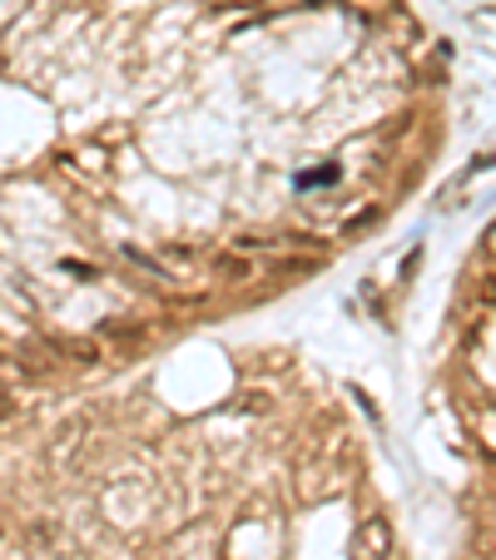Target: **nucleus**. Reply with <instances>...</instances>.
<instances>
[{
  "instance_id": "nucleus-5",
  "label": "nucleus",
  "mask_w": 496,
  "mask_h": 560,
  "mask_svg": "<svg viewBox=\"0 0 496 560\" xmlns=\"http://www.w3.org/2000/svg\"><path fill=\"white\" fill-rule=\"evenodd\" d=\"M5 417H11V402H5V397H0V422H5Z\"/></svg>"
},
{
  "instance_id": "nucleus-3",
  "label": "nucleus",
  "mask_w": 496,
  "mask_h": 560,
  "mask_svg": "<svg viewBox=\"0 0 496 560\" xmlns=\"http://www.w3.org/2000/svg\"><path fill=\"white\" fill-rule=\"evenodd\" d=\"M476 298H482V303H486V307H496V273H492V278H486V283H482V288H476Z\"/></svg>"
},
{
  "instance_id": "nucleus-2",
  "label": "nucleus",
  "mask_w": 496,
  "mask_h": 560,
  "mask_svg": "<svg viewBox=\"0 0 496 560\" xmlns=\"http://www.w3.org/2000/svg\"><path fill=\"white\" fill-rule=\"evenodd\" d=\"M55 348H60V352H70L74 362H95V358H100V352H95V342H74V338H65V342H55Z\"/></svg>"
},
{
  "instance_id": "nucleus-1",
  "label": "nucleus",
  "mask_w": 496,
  "mask_h": 560,
  "mask_svg": "<svg viewBox=\"0 0 496 560\" xmlns=\"http://www.w3.org/2000/svg\"><path fill=\"white\" fill-rule=\"evenodd\" d=\"M392 556V526L388 516H362L348 540V560H388Z\"/></svg>"
},
{
  "instance_id": "nucleus-4",
  "label": "nucleus",
  "mask_w": 496,
  "mask_h": 560,
  "mask_svg": "<svg viewBox=\"0 0 496 560\" xmlns=\"http://www.w3.org/2000/svg\"><path fill=\"white\" fill-rule=\"evenodd\" d=\"M482 248H486V254L496 258V223H492V229H486V244H482Z\"/></svg>"
}]
</instances>
